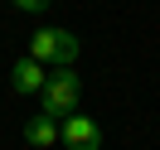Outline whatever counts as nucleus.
Here are the masks:
<instances>
[{
    "mask_svg": "<svg viewBox=\"0 0 160 150\" xmlns=\"http://www.w3.org/2000/svg\"><path fill=\"white\" fill-rule=\"evenodd\" d=\"M24 140H29L34 150H53V145H58V116H44V111L29 116V121H24Z\"/></svg>",
    "mask_w": 160,
    "mask_h": 150,
    "instance_id": "obj_5",
    "label": "nucleus"
},
{
    "mask_svg": "<svg viewBox=\"0 0 160 150\" xmlns=\"http://www.w3.org/2000/svg\"><path fill=\"white\" fill-rule=\"evenodd\" d=\"M15 10H24V15H39V10H49V0H15Z\"/></svg>",
    "mask_w": 160,
    "mask_h": 150,
    "instance_id": "obj_6",
    "label": "nucleus"
},
{
    "mask_svg": "<svg viewBox=\"0 0 160 150\" xmlns=\"http://www.w3.org/2000/svg\"><path fill=\"white\" fill-rule=\"evenodd\" d=\"M78 97H82V82H78V73L73 68H58L49 82L39 87V102H44V116H73L78 111Z\"/></svg>",
    "mask_w": 160,
    "mask_h": 150,
    "instance_id": "obj_1",
    "label": "nucleus"
},
{
    "mask_svg": "<svg viewBox=\"0 0 160 150\" xmlns=\"http://www.w3.org/2000/svg\"><path fill=\"white\" fill-rule=\"evenodd\" d=\"M44 82H49V73H44V63L39 58H20L10 68V87L20 92V97H29V92H39Z\"/></svg>",
    "mask_w": 160,
    "mask_h": 150,
    "instance_id": "obj_4",
    "label": "nucleus"
},
{
    "mask_svg": "<svg viewBox=\"0 0 160 150\" xmlns=\"http://www.w3.org/2000/svg\"><path fill=\"white\" fill-rule=\"evenodd\" d=\"M58 145H68V150H102V126L92 116H63L58 121Z\"/></svg>",
    "mask_w": 160,
    "mask_h": 150,
    "instance_id": "obj_3",
    "label": "nucleus"
},
{
    "mask_svg": "<svg viewBox=\"0 0 160 150\" xmlns=\"http://www.w3.org/2000/svg\"><path fill=\"white\" fill-rule=\"evenodd\" d=\"M78 34L73 29H39L29 39V58H39V63H53V68H73L78 63Z\"/></svg>",
    "mask_w": 160,
    "mask_h": 150,
    "instance_id": "obj_2",
    "label": "nucleus"
}]
</instances>
